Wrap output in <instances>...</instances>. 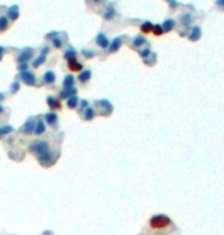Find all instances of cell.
Here are the masks:
<instances>
[{
	"label": "cell",
	"instance_id": "obj_1",
	"mask_svg": "<svg viewBox=\"0 0 224 235\" xmlns=\"http://www.w3.org/2000/svg\"><path fill=\"white\" fill-rule=\"evenodd\" d=\"M29 152L34 154L37 157V160H38V158L48 155L49 152H51V149H49V145L46 142H34V143L29 145Z\"/></svg>",
	"mask_w": 224,
	"mask_h": 235
},
{
	"label": "cell",
	"instance_id": "obj_2",
	"mask_svg": "<svg viewBox=\"0 0 224 235\" xmlns=\"http://www.w3.org/2000/svg\"><path fill=\"white\" fill-rule=\"evenodd\" d=\"M149 224H151L152 229H164L170 224V218L167 215H154Z\"/></svg>",
	"mask_w": 224,
	"mask_h": 235
},
{
	"label": "cell",
	"instance_id": "obj_3",
	"mask_svg": "<svg viewBox=\"0 0 224 235\" xmlns=\"http://www.w3.org/2000/svg\"><path fill=\"white\" fill-rule=\"evenodd\" d=\"M35 125H37V120L35 119H29L26 123H25L22 128H20V132L25 134V135H29V134H34V129H35Z\"/></svg>",
	"mask_w": 224,
	"mask_h": 235
},
{
	"label": "cell",
	"instance_id": "obj_4",
	"mask_svg": "<svg viewBox=\"0 0 224 235\" xmlns=\"http://www.w3.org/2000/svg\"><path fill=\"white\" fill-rule=\"evenodd\" d=\"M20 79L23 80V83H26V85H29V86L35 85V76H34L31 71H23V72H20Z\"/></svg>",
	"mask_w": 224,
	"mask_h": 235
},
{
	"label": "cell",
	"instance_id": "obj_5",
	"mask_svg": "<svg viewBox=\"0 0 224 235\" xmlns=\"http://www.w3.org/2000/svg\"><path fill=\"white\" fill-rule=\"evenodd\" d=\"M68 68H69V71H74V72H82V71H83V66H82L77 60L68 62Z\"/></svg>",
	"mask_w": 224,
	"mask_h": 235
},
{
	"label": "cell",
	"instance_id": "obj_6",
	"mask_svg": "<svg viewBox=\"0 0 224 235\" xmlns=\"http://www.w3.org/2000/svg\"><path fill=\"white\" fill-rule=\"evenodd\" d=\"M75 96V88H65L60 92V99H71Z\"/></svg>",
	"mask_w": 224,
	"mask_h": 235
},
{
	"label": "cell",
	"instance_id": "obj_7",
	"mask_svg": "<svg viewBox=\"0 0 224 235\" xmlns=\"http://www.w3.org/2000/svg\"><path fill=\"white\" fill-rule=\"evenodd\" d=\"M31 57H32V49H25V51L18 55V62H20V63H26Z\"/></svg>",
	"mask_w": 224,
	"mask_h": 235
},
{
	"label": "cell",
	"instance_id": "obj_8",
	"mask_svg": "<svg viewBox=\"0 0 224 235\" xmlns=\"http://www.w3.org/2000/svg\"><path fill=\"white\" fill-rule=\"evenodd\" d=\"M46 54H48V48H45V49L42 51V54L37 57V60L32 63V66H34V68H38L40 65H43V63H45V59H46Z\"/></svg>",
	"mask_w": 224,
	"mask_h": 235
},
{
	"label": "cell",
	"instance_id": "obj_9",
	"mask_svg": "<svg viewBox=\"0 0 224 235\" xmlns=\"http://www.w3.org/2000/svg\"><path fill=\"white\" fill-rule=\"evenodd\" d=\"M97 45L100 46V48H108V46H109V42H108L105 34H98L97 35Z\"/></svg>",
	"mask_w": 224,
	"mask_h": 235
},
{
	"label": "cell",
	"instance_id": "obj_10",
	"mask_svg": "<svg viewBox=\"0 0 224 235\" xmlns=\"http://www.w3.org/2000/svg\"><path fill=\"white\" fill-rule=\"evenodd\" d=\"M45 120H46L48 125L55 126V125H57V115H55L54 112H48V114L45 115Z\"/></svg>",
	"mask_w": 224,
	"mask_h": 235
},
{
	"label": "cell",
	"instance_id": "obj_11",
	"mask_svg": "<svg viewBox=\"0 0 224 235\" xmlns=\"http://www.w3.org/2000/svg\"><path fill=\"white\" fill-rule=\"evenodd\" d=\"M48 106L51 108V109H60L62 108V105H60V102L57 100V99H54V97H48Z\"/></svg>",
	"mask_w": 224,
	"mask_h": 235
},
{
	"label": "cell",
	"instance_id": "obj_12",
	"mask_svg": "<svg viewBox=\"0 0 224 235\" xmlns=\"http://www.w3.org/2000/svg\"><path fill=\"white\" fill-rule=\"evenodd\" d=\"M89 79H91V71H89V69H83V71L79 74V80L82 83H86Z\"/></svg>",
	"mask_w": 224,
	"mask_h": 235
},
{
	"label": "cell",
	"instance_id": "obj_13",
	"mask_svg": "<svg viewBox=\"0 0 224 235\" xmlns=\"http://www.w3.org/2000/svg\"><path fill=\"white\" fill-rule=\"evenodd\" d=\"M43 82L45 83H54L55 82V74L52 71H46L43 76Z\"/></svg>",
	"mask_w": 224,
	"mask_h": 235
},
{
	"label": "cell",
	"instance_id": "obj_14",
	"mask_svg": "<svg viewBox=\"0 0 224 235\" xmlns=\"http://www.w3.org/2000/svg\"><path fill=\"white\" fill-rule=\"evenodd\" d=\"M45 129H46L45 123H43L42 120H38V122H37V125H35V129H34V134H35V135H42V134H45Z\"/></svg>",
	"mask_w": 224,
	"mask_h": 235
},
{
	"label": "cell",
	"instance_id": "obj_15",
	"mask_svg": "<svg viewBox=\"0 0 224 235\" xmlns=\"http://www.w3.org/2000/svg\"><path fill=\"white\" fill-rule=\"evenodd\" d=\"M74 82H75V79H74V76H66L65 80H63V86L65 88H74Z\"/></svg>",
	"mask_w": 224,
	"mask_h": 235
},
{
	"label": "cell",
	"instance_id": "obj_16",
	"mask_svg": "<svg viewBox=\"0 0 224 235\" xmlns=\"http://www.w3.org/2000/svg\"><path fill=\"white\" fill-rule=\"evenodd\" d=\"M173 25H175V22H173V20H166V22H164V25L161 26V28H163V32H169V31H172Z\"/></svg>",
	"mask_w": 224,
	"mask_h": 235
},
{
	"label": "cell",
	"instance_id": "obj_17",
	"mask_svg": "<svg viewBox=\"0 0 224 235\" xmlns=\"http://www.w3.org/2000/svg\"><path fill=\"white\" fill-rule=\"evenodd\" d=\"M120 46H121V40H120V39H115V40L109 45V51H111V52H115V51L120 48Z\"/></svg>",
	"mask_w": 224,
	"mask_h": 235
},
{
	"label": "cell",
	"instance_id": "obj_18",
	"mask_svg": "<svg viewBox=\"0 0 224 235\" xmlns=\"http://www.w3.org/2000/svg\"><path fill=\"white\" fill-rule=\"evenodd\" d=\"M75 57H77V52L74 51V49H68V51L65 52V59H66L68 62H71V60H75Z\"/></svg>",
	"mask_w": 224,
	"mask_h": 235
},
{
	"label": "cell",
	"instance_id": "obj_19",
	"mask_svg": "<svg viewBox=\"0 0 224 235\" xmlns=\"http://www.w3.org/2000/svg\"><path fill=\"white\" fill-rule=\"evenodd\" d=\"M95 117V111L92 109V108H86V111H85V120H92Z\"/></svg>",
	"mask_w": 224,
	"mask_h": 235
},
{
	"label": "cell",
	"instance_id": "obj_20",
	"mask_svg": "<svg viewBox=\"0 0 224 235\" xmlns=\"http://www.w3.org/2000/svg\"><path fill=\"white\" fill-rule=\"evenodd\" d=\"M79 105V97L77 96H74V97H71V99H68V108H71V109H74Z\"/></svg>",
	"mask_w": 224,
	"mask_h": 235
},
{
	"label": "cell",
	"instance_id": "obj_21",
	"mask_svg": "<svg viewBox=\"0 0 224 235\" xmlns=\"http://www.w3.org/2000/svg\"><path fill=\"white\" fill-rule=\"evenodd\" d=\"M8 17H9L11 20H15V18L18 17V8H17V6L11 8V9H9V12H8Z\"/></svg>",
	"mask_w": 224,
	"mask_h": 235
},
{
	"label": "cell",
	"instance_id": "obj_22",
	"mask_svg": "<svg viewBox=\"0 0 224 235\" xmlns=\"http://www.w3.org/2000/svg\"><path fill=\"white\" fill-rule=\"evenodd\" d=\"M141 31H143L144 34H147L149 31H152V23H151V22H147V23H144V25L141 26Z\"/></svg>",
	"mask_w": 224,
	"mask_h": 235
},
{
	"label": "cell",
	"instance_id": "obj_23",
	"mask_svg": "<svg viewBox=\"0 0 224 235\" xmlns=\"http://www.w3.org/2000/svg\"><path fill=\"white\" fill-rule=\"evenodd\" d=\"M198 37H200V28H193V32L190 35V40H198Z\"/></svg>",
	"mask_w": 224,
	"mask_h": 235
},
{
	"label": "cell",
	"instance_id": "obj_24",
	"mask_svg": "<svg viewBox=\"0 0 224 235\" xmlns=\"http://www.w3.org/2000/svg\"><path fill=\"white\" fill-rule=\"evenodd\" d=\"M6 26H8V18L2 17L0 18V29H6Z\"/></svg>",
	"mask_w": 224,
	"mask_h": 235
},
{
	"label": "cell",
	"instance_id": "obj_25",
	"mask_svg": "<svg viewBox=\"0 0 224 235\" xmlns=\"http://www.w3.org/2000/svg\"><path fill=\"white\" fill-rule=\"evenodd\" d=\"M0 131H2L3 135H6V134L12 132V126H3V128H0Z\"/></svg>",
	"mask_w": 224,
	"mask_h": 235
},
{
	"label": "cell",
	"instance_id": "obj_26",
	"mask_svg": "<svg viewBox=\"0 0 224 235\" xmlns=\"http://www.w3.org/2000/svg\"><path fill=\"white\" fill-rule=\"evenodd\" d=\"M152 31H154L155 35H161L163 34V28L161 26H152Z\"/></svg>",
	"mask_w": 224,
	"mask_h": 235
},
{
	"label": "cell",
	"instance_id": "obj_27",
	"mask_svg": "<svg viewBox=\"0 0 224 235\" xmlns=\"http://www.w3.org/2000/svg\"><path fill=\"white\" fill-rule=\"evenodd\" d=\"M112 15H114V9L109 8V9L106 11V14H105V18H112Z\"/></svg>",
	"mask_w": 224,
	"mask_h": 235
},
{
	"label": "cell",
	"instance_id": "obj_28",
	"mask_svg": "<svg viewBox=\"0 0 224 235\" xmlns=\"http://www.w3.org/2000/svg\"><path fill=\"white\" fill-rule=\"evenodd\" d=\"M18 86H20V83L18 82H14L12 86H11V92H17L18 91Z\"/></svg>",
	"mask_w": 224,
	"mask_h": 235
},
{
	"label": "cell",
	"instance_id": "obj_29",
	"mask_svg": "<svg viewBox=\"0 0 224 235\" xmlns=\"http://www.w3.org/2000/svg\"><path fill=\"white\" fill-rule=\"evenodd\" d=\"M83 55H85V57H88V59H91V57H94V52H92V51L85 49V51H83Z\"/></svg>",
	"mask_w": 224,
	"mask_h": 235
},
{
	"label": "cell",
	"instance_id": "obj_30",
	"mask_svg": "<svg viewBox=\"0 0 224 235\" xmlns=\"http://www.w3.org/2000/svg\"><path fill=\"white\" fill-rule=\"evenodd\" d=\"M28 65L26 63H20V66H18V69H20V72H23V71H28Z\"/></svg>",
	"mask_w": 224,
	"mask_h": 235
},
{
	"label": "cell",
	"instance_id": "obj_31",
	"mask_svg": "<svg viewBox=\"0 0 224 235\" xmlns=\"http://www.w3.org/2000/svg\"><path fill=\"white\" fill-rule=\"evenodd\" d=\"M141 43H144L143 37H137V39H135V42H134V45H135V46H138V45H141Z\"/></svg>",
	"mask_w": 224,
	"mask_h": 235
},
{
	"label": "cell",
	"instance_id": "obj_32",
	"mask_svg": "<svg viewBox=\"0 0 224 235\" xmlns=\"http://www.w3.org/2000/svg\"><path fill=\"white\" fill-rule=\"evenodd\" d=\"M86 108H88V102H86V100H82V102H80V109L83 111V109H86Z\"/></svg>",
	"mask_w": 224,
	"mask_h": 235
},
{
	"label": "cell",
	"instance_id": "obj_33",
	"mask_svg": "<svg viewBox=\"0 0 224 235\" xmlns=\"http://www.w3.org/2000/svg\"><path fill=\"white\" fill-rule=\"evenodd\" d=\"M52 43H54L55 48H60V46H62V42H60L59 39H54V42H52Z\"/></svg>",
	"mask_w": 224,
	"mask_h": 235
},
{
	"label": "cell",
	"instance_id": "obj_34",
	"mask_svg": "<svg viewBox=\"0 0 224 235\" xmlns=\"http://www.w3.org/2000/svg\"><path fill=\"white\" fill-rule=\"evenodd\" d=\"M149 54H151V51H149V49H144V51H141V57H147Z\"/></svg>",
	"mask_w": 224,
	"mask_h": 235
},
{
	"label": "cell",
	"instance_id": "obj_35",
	"mask_svg": "<svg viewBox=\"0 0 224 235\" xmlns=\"http://www.w3.org/2000/svg\"><path fill=\"white\" fill-rule=\"evenodd\" d=\"M3 52H5V49L2 48V46H0V60H2V59H3Z\"/></svg>",
	"mask_w": 224,
	"mask_h": 235
},
{
	"label": "cell",
	"instance_id": "obj_36",
	"mask_svg": "<svg viewBox=\"0 0 224 235\" xmlns=\"http://www.w3.org/2000/svg\"><path fill=\"white\" fill-rule=\"evenodd\" d=\"M216 3H218L219 6H224V0H216Z\"/></svg>",
	"mask_w": 224,
	"mask_h": 235
},
{
	"label": "cell",
	"instance_id": "obj_37",
	"mask_svg": "<svg viewBox=\"0 0 224 235\" xmlns=\"http://www.w3.org/2000/svg\"><path fill=\"white\" fill-rule=\"evenodd\" d=\"M2 112H3V108H2V106H0V114H2Z\"/></svg>",
	"mask_w": 224,
	"mask_h": 235
},
{
	"label": "cell",
	"instance_id": "obj_38",
	"mask_svg": "<svg viewBox=\"0 0 224 235\" xmlns=\"http://www.w3.org/2000/svg\"><path fill=\"white\" fill-rule=\"evenodd\" d=\"M3 137V134H2V131H0V138H2Z\"/></svg>",
	"mask_w": 224,
	"mask_h": 235
},
{
	"label": "cell",
	"instance_id": "obj_39",
	"mask_svg": "<svg viewBox=\"0 0 224 235\" xmlns=\"http://www.w3.org/2000/svg\"><path fill=\"white\" fill-rule=\"evenodd\" d=\"M94 2H102V0H94Z\"/></svg>",
	"mask_w": 224,
	"mask_h": 235
}]
</instances>
